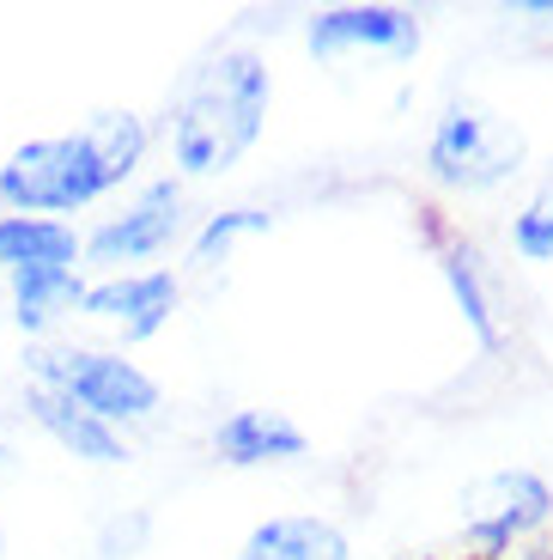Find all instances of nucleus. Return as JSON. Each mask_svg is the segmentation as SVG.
Instances as JSON below:
<instances>
[{"label":"nucleus","mask_w":553,"mask_h":560,"mask_svg":"<svg viewBox=\"0 0 553 560\" xmlns=\"http://www.w3.org/2000/svg\"><path fill=\"white\" fill-rule=\"evenodd\" d=\"M146 159V122L134 110H97L73 135H43L7 153L0 165V201L13 213H80L110 196Z\"/></svg>","instance_id":"1"},{"label":"nucleus","mask_w":553,"mask_h":560,"mask_svg":"<svg viewBox=\"0 0 553 560\" xmlns=\"http://www.w3.org/2000/svg\"><path fill=\"white\" fill-rule=\"evenodd\" d=\"M268 98H274V80L249 49H220L208 68H195L170 104V159L183 177L232 171L262 135Z\"/></svg>","instance_id":"2"},{"label":"nucleus","mask_w":553,"mask_h":560,"mask_svg":"<svg viewBox=\"0 0 553 560\" xmlns=\"http://www.w3.org/2000/svg\"><path fill=\"white\" fill-rule=\"evenodd\" d=\"M25 372H31L37 390L68 396L73 408L97 415L104 427H116V433L158 415V384L146 378L134 360H122V353H104V348H31Z\"/></svg>","instance_id":"3"},{"label":"nucleus","mask_w":553,"mask_h":560,"mask_svg":"<svg viewBox=\"0 0 553 560\" xmlns=\"http://www.w3.org/2000/svg\"><path fill=\"white\" fill-rule=\"evenodd\" d=\"M523 159H529L523 128L481 98L444 104L438 128H432V140H426V171L444 189H493V183L517 177Z\"/></svg>","instance_id":"4"},{"label":"nucleus","mask_w":553,"mask_h":560,"mask_svg":"<svg viewBox=\"0 0 553 560\" xmlns=\"http://www.w3.org/2000/svg\"><path fill=\"white\" fill-rule=\"evenodd\" d=\"M553 518V488L536 469H493V476L462 488V536L486 555H505L529 530Z\"/></svg>","instance_id":"5"},{"label":"nucleus","mask_w":553,"mask_h":560,"mask_svg":"<svg viewBox=\"0 0 553 560\" xmlns=\"http://www.w3.org/2000/svg\"><path fill=\"white\" fill-rule=\"evenodd\" d=\"M177 232H183V183H170V177L165 183H146L122 213H110L97 232H85V238H80V262L122 268V275H128V262H146V256L170 250Z\"/></svg>","instance_id":"6"},{"label":"nucleus","mask_w":553,"mask_h":560,"mask_svg":"<svg viewBox=\"0 0 553 560\" xmlns=\"http://www.w3.org/2000/svg\"><path fill=\"white\" fill-rule=\"evenodd\" d=\"M310 56L346 61V56H384V61H414L420 56V13L408 7H322L310 19Z\"/></svg>","instance_id":"7"},{"label":"nucleus","mask_w":553,"mask_h":560,"mask_svg":"<svg viewBox=\"0 0 553 560\" xmlns=\"http://www.w3.org/2000/svg\"><path fill=\"white\" fill-rule=\"evenodd\" d=\"M170 311H177V275H165V268L85 280V299H80V317L122 329V341H153L170 323Z\"/></svg>","instance_id":"8"},{"label":"nucleus","mask_w":553,"mask_h":560,"mask_svg":"<svg viewBox=\"0 0 553 560\" xmlns=\"http://www.w3.org/2000/svg\"><path fill=\"white\" fill-rule=\"evenodd\" d=\"M310 439L305 427L280 408H237L213 427V457L232 463V469H256V463H292L305 457Z\"/></svg>","instance_id":"9"},{"label":"nucleus","mask_w":553,"mask_h":560,"mask_svg":"<svg viewBox=\"0 0 553 560\" xmlns=\"http://www.w3.org/2000/svg\"><path fill=\"white\" fill-rule=\"evenodd\" d=\"M25 415L37 420V427H43L49 439H56V445L68 451V457L97 463V469H116V463H128L122 433H116V427H104L97 415H85V408H73L68 396L37 390V384H31V390H25Z\"/></svg>","instance_id":"10"},{"label":"nucleus","mask_w":553,"mask_h":560,"mask_svg":"<svg viewBox=\"0 0 553 560\" xmlns=\"http://www.w3.org/2000/svg\"><path fill=\"white\" fill-rule=\"evenodd\" d=\"M31 268H80V232L43 213H0V275Z\"/></svg>","instance_id":"11"},{"label":"nucleus","mask_w":553,"mask_h":560,"mask_svg":"<svg viewBox=\"0 0 553 560\" xmlns=\"http://www.w3.org/2000/svg\"><path fill=\"white\" fill-rule=\"evenodd\" d=\"M237 560H353V548L329 518H268L244 536Z\"/></svg>","instance_id":"12"},{"label":"nucleus","mask_w":553,"mask_h":560,"mask_svg":"<svg viewBox=\"0 0 553 560\" xmlns=\"http://www.w3.org/2000/svg\"><path fill=\"white\" fill-rule=\"evenodd\" d=\"M13 280V317L19 329L43 336V329H56L61 317H73L85 299V280L80 268H31V275H7Z\"/></svg>","instance_id":"13"},{"label":"nucleus","mask_w":553,"mask_h":560,"mask_svg":"<svg viewBox=\"0 0 553 560\" xmlns=\"http://www.w3.org/2000/svg\"><path fill=\"white\" fill-rule=\"evenodd\" d=\"M444 275H450V293H457L469 329L481 336V348H498V305H493V287H486V268L474 244H444Z\"/></svg>","instance_id":"14"},{"label":"nucleus","mask_w":553,"mask_h":560,"mask_svg":"<svg viewBox=\"0 0 553 560\" xmlns=\"http://www.w3.org/2000/svg\"><path fill=\"white\" fill-rule=\"evenodd\" d=\"M249 232H268V213L262 208H232V213H213L201 232H195L189 244V262L195 268H220L225 250H232L237 238H249Z\"/></svg>","instance_id":"15"},{"label":"nucleus","mask_w":553,"mask_h":560,"mask_svg":"<svg viewBox=\"0 0 553 560\" xmlns=\"http://www.w3.org/2000/svg\"><path fill=\"white\" fill-rule=\"evenodd\" d=\"M511 250L523 262H553V177L523 201V213L511 220Z\"/></svg>","instance_id":"16"},{"label":"nucleus","mask_w":553,"mask_h":560,"mask_svg":"<svg viewBox=\"0 0 553 560\" xmlns=\"http://www.w3.org/2000/svg\"><path fill=\"white\" fill-rule=\"evenodd\" d=\"M523 560H553V548H536V555H523Z\"/></svg>","instance_id":"17"},{"label":"nucleus","mask_w":553,"mask_h":560,"mask_svg":"<svg viewBox=\"0 0 553 560\" xmlns=\"http://www.w3.org/2000/svg\"><path fill=\"white\" fill-rule=\"evenodd\" d=\"M0 555H7V536H0Z\"/></svg>","instance_id":"18"},{"label":"nucleus","mask_w":553,"mask_h":560,"mask_svg":"<svg viewBox=\"0 0 553 560\" xmlns=\"http://www.w3.org/2000/svg\"><path fill=\"white\" fill-rule=\"evenodd\" d=\"M469 560H481V555H469Z\"/></svg>","instance_id":"19"}]
</instances>
